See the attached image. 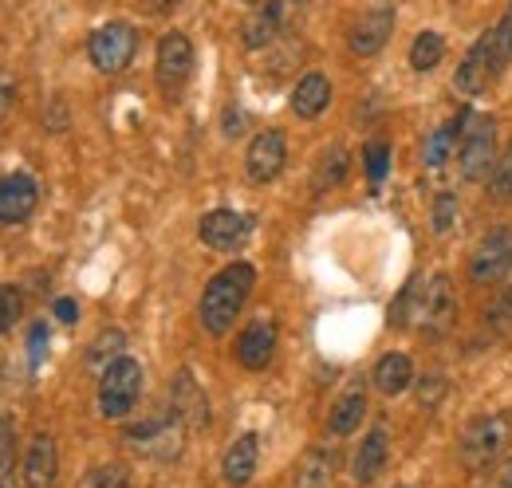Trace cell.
I'll return each instance as SVG.
<instances>
[{"instance_id":"1","label":"cell","mask_w":512,"mask_h":488,"mask_svg":"<svg viewBox=\"0 0 512 488\" xmlns=\"http://www.w3.org/2000/svg\"><path fill=\"white\" fill-rule=\"evenodd\" d=\"M253 284H256L253 264L237 260V264L221 268V272L209 280L205 296H201V327H205L209 335H225V331L233 327V319L241 315L245 300L253 296Z\"/></svg>"},{"instance_id":"2","label":"cell","mask_w":512,"mask_h":488,"mask_svg":"<svg viewBox=\"0 0 512 488\" xmlns=\"http://www.w3.org/2000/svg\"><path fill=\"white\" fill-rule=\"evenodd\" d=\"M138 394H142V366L134 359L119 355L103 366V378H99V414L103 418H111V422L127 418Z\"/></svg>"},{"instance_id":"3","label":"cell","mask_w":512,"mask_h":488,"mask_svg":"<svg viewBox=\"0 0 512 488\" xmlns=\"http://www.w3.org/2000/svg\"><path fill=\"white\" fill-rule=\"evenodd\" d=\"M497 119L493 115H477L465 126L461 138V178L465 182H485L497 166Z\"/></svg>"},{"instance_id":"4","label":"cell","mask_w":512,"mask_h":488,"mask_svg":"<svg viewBox=\"0 0 512 488\" xmlns=\"http://www.w3.org/2000/svg\"><path fill=\"white\" fill-rule=\"evenodd\" d=\"M505 441H509V418L505 414L477 418V422H469V426L461 429V461L469 469H485L505 449Z\"/></svg>"},{"instance_id":"5","label":"cell","mask_w":512,"mask_h":488,"mask_svg":"<svg viewBox=\"0 0 512 488\" xmlns=\"http://www.w3.org/2000/svg\"><path fill=\"white\" fill-rule=\"evenodd\" d=\"M134 48H138V36H134V28L123 24V20L95 28V36H91V44H87L91 63H95L103 75H119V71L134 60Z\"/></svg>"},{"instance_id":"6","label":"cell","mask_w":512,"mask_h":488,"mask_svg":"<svg viewBox=\"0 0 512 488\" xmlns=\"http://www.w3.org/2000/svg\"><path fill=\"white\" fill-rule=\"evenodd\" d=\"M512 272V229H493L485 233L477 252H473V264H469V276L473 284H501Z\"/></svg>"},{"instance_id":"7","label":"cell","mask_w":512,"mask_h":488,"mask_svg":"<svg viewBox=\"0 0 512 488\" xmlns=\"http://www.w3.org/2000/svg\"><path fill=\"white\" fill-rule=\"evenodd\" d=\"M182 437H186V426L166 414V418H150L142 426H130L127 429V441L138 449V453H150V457H178L182 453Z\"/></svg>"},{"instance_id":"8","label":"cell","mask_w":512,"mask_h":488,"mask_svg":"<svg viewBox=\"0 0 512 488\" xmlns=\"http://www.w3.org/2000/svg\"><path fill=\"white\" fill-rule=\"evenodd\" d=\"M193 71V44L182 36V32H170V36H162V44H158V83H162V91H178L186 79H190Z\"/></svg>"},{"instance_id":"9","label":"cell","mask_w":512,"mask_h":488,"mask_svg":"<svg viewBox=\"0 0 512 488\" xmlns=\"http://www.w3.org/2000/svg\"><path fill=\"white\" fill-rule=\"evenodd\" d=\"M284 158H288L284 134H280V130H264V134H256L249 154H245V170H249V178H253L256 185H264L284 170Z\"/></svg>"},{"instance_id":"10","label":"cell","mask_w":512,"mask_h":488,"mask_svg":"<svg viewBox=\"0 0 512 488\" xmlns=\"http://www.w3.org/2000/svg\"><path fill=\"white\" fill-rule=\"evenodd\" d=\"M40 205V185L28 174H8L0 178V225H20L36 213Z\"/></svg>"},{"instance_id":"11","label":"cell","mask_w":512,"mask_h":488,"mask_svg":"<svg viewBox=\"0 0 512 488\" xmlns=\"http://www.w3.org/2000/svg\"><path fill=\"white\" fill-rule=\"evenodd\" d=\"M453 284H449V276H434L430 284H426V292H422V331L430 335V339H442L449 327H453Z\"/></svg>"},{"instance_id":"12","label":"cell","mask_w":512,"mask_h":488,"mask_svg":"<svg viewBox=\"0 0 512 488\" xmlns=\"http://www.w3.org/2000/svg\"><path fill=\"white\" fill-rule=\"evenodd\" d=\"M197 233H201V241L209 244V248L229 252V248H237V244L249 237V217H241L233 209H213V213L201 217Z\"/></svg>"},{"instance_id":"13","label":"cell","mask_w":512,"mask_h":488,"mask_svg":"<svg viewBox=\"0 0 512 488\" xmlns=\"http://www.w3.org/2000/svg\"><path fill=\"white\" fill-rule=\"evenodd\" d=\"M390 32H394V8H371V12L359 16L355 28H351V52H355V56H375V52H383Z\"/></svg>"},{"instance_id":"14","label":"cell","mask_w":512,"mask_h":488,"mask_svg":"<svg viewBox=\"0 0 512 488\" xmlns=\"http://www.w3.org/2000/svg\"><path fill=\"white\" fill-rule=\"evenodd\" d=\"M56 473H60V453H56V441L48 433H36L32 445H28V457H24V485L28 488H52L56 485Z\"/></svg>"},{"instance_id":"15","label":"cell","mask_w":512,"mask_h":488,"mask_svg":"<svg viewBox=\"0 0 512 488\" xmlns=\"http://www.w3.org/2000/svg\"><path fill=\"white\" fill-rule=\"evenodd\" d=\"M272 355H276V327L256 319L253 327H245L241 339H237V363L249 366V370H264L272 363Z\"/></svg>"},{"instance_id":"16","label":"cell","mask_w":512,"mask_h":488,"mask_svg":"<svg viewBox=\"0 0 512 488\" xmlns=\"http://www.w3.org/2000/svg\"><path fill=\"white\" fill-rule=\"evenodd\" d=\"M284 4L280 0H264L260 8H253V16L241 24V44L256 52V48H268L272 40H276V32H280V24H284Z\"/></svg>"},{"instance_id":"17","label":"cell","mask_w":512,"mask_h":488,"mask_svg":"<svg viewBox=\"0 0 512 488\" xmlns=\"http://www.w3.org/2000/svg\"><path fill=\"white\" fill-rule=\"evenodd\" d=\"M170 414L182 422V426H205V394H201V386L193 382L190 370H182L178 378H174V394H170Z\"/></svg>"},{"instance_id":"18","label":"cell","mask_w":512,"mask_h":488,"mask_svg":"<svg viewBox=\"0 0 512 488\" xmlns=\"http://www.w3.org/2000/svg\"><path fill=\"white\" fill-rule=\"evenodd\" d=\"M256 457H260V445H256V433H241L229 449H225V461H221V473L233 488H245L256 473Z\"/></svg>"},{"instance_id":"19","label":"cell","mask_w":512,"mask_h":488,"mask_svg":"<svg viewBox=\"0 0 512 488\" xmlns=\"http://www.w3.org/2000/svg\"><path fill=\"white\" fill-rule=\"evenodd\" d=\"M489 79H493V71H489V44H485V36H481V40L469 48V56L461 60V67H457L453 87H457V95H481Z\"/></svg>"},{"instance_id":"20","label":"cell","mask_w":512,"mask_h":488,"mask_svg":"<svg viewBox=\"0 0 512 488\" xmlns=\"http://www.w3.org/2000/svg\"><path fill=\"white\" fill-rule=\"evenodd\" d=\"M327 103H331V83H327V75H320V71L304 75V79L296 83V91H292V111H296L300 119L323 115Z\"/></svg>"},{"instance_id":"21","label":"cell","mask_w":512,"mask_h":488,"mask_svg":"<svg viewBox=\"0 0 512 488\" xmlns=\"http://www.w3.org/2000/svg\"><path fill=\"white\" fill-rule=\"evenodd\" d=\"M386 453H390L386 429H371V433H367V441H363V445H359V453H355V481H359V485H371V481L383 473Z\"/></svg>"},{"instance_id":"22","label":"cell","mask_w":512,"mask_h":488,"mask_svg":"<svg viewBox=\"0 0 512 488\" xmlns=\"http://www.w3.org/2000/svg\"><path fill=\"white\" fill-rule=\"evenodd\" d=\"M363 414H367V394H363V386H351V390L331 406L327 429H331L335 437H347V433H355V429H359Z\"/></svg>"},{"instance_id":"23","label":"cell","mask_w":512,"mask_h":488,"mask_svg":"<svg viewBox=\"0 0 512 488\" xmlns=\"http://www.w3.org/2000/svg\"><path fill=\"white\" fill-rule=\"evenodd\" d=\"M371 378H375V386L383 390L386 398H398V394L410 390V382H414V363L394 351V355H383V359H379Z\"/></svg>"},{"instance_id":"24","label":"cell","mask_w":512,"mask_h":488,"mask_svg":"<svg viewBox=\"0 0 512 488\" xmlns=\"http://www.w3.org/2000/svg\"><path fill=\"white\" fill-rule=\"evenodd\" d=\"M335 465H339V457H335V449H308L304 453V461H300V469H296V481L292 488H323L331 481V473H335Z\"/></svg>"},{"instance_id":"25","label":"cell","mask_w":512,"mask_h":488,"mask_svg":"<svg viewBox=\"0 0 512 488\" xmlns=\"http://www.w3.org/2000/svg\"><path fill=\"white\" fill-rule=\"evenodd\" d=\"M485 44H489V71H493V79H497L512 60V8L501 16L497 28L485 32Z\"/></svg>"},{"instance_id":"26","label":"cell","mask_w":512,"mask_h":488,"mask_svg":"<svg viewBox=\"0 0 512 488\" xmlns=\"http://www.w3.org/2000/svg\"><path fill=\"white\" fill-rule=\"evenodd\" d=\"M469 119V115H461L457 122H449V126H438L434 134H430V142H426V154H422V162L430 166V170H442L449 158H453V146H457V126Z\"/></svg>"},{"instance_id":"27","label":"cell","mask_w":512,"mask_h":488,"mask_svg":"<svg viewBox=\"0 0 512 488\" xmlns=\"http://www.w3.org/2000/svg\"><path fill=\"white\" fill-rule=\"evenodd\" d=\"M442 60H446V40H442V32H422V36L414 40V48H410V67H414V71H434Z\"/></svg>"},{"instance_id":"28","label":"cell","mask_w":512,"mask_h":488,"mask_svg":"<svg viewBox=\"0 0 512 488\" xmlns=\"http://www.w3.org/2000/svg\"><path fill=\"white\" fill-rule=\"evenodd\" d=\"M422 292H426L422 280H410V284L402 288V296L390 304V327H410V323L422 315Z\"/></svg>"},{"instance_id":"29","label":"cell","mask_w":512,"mask_h":488,"mask_svg":"<svg viewBox=\"0 0 512 488\" xmlns=\"http://www.w3.org/2000/svg\"><path fill=\"white\" fill-rule=\"evenodd\" d=\"M347 178V150H331V154H323L320 170H316V189H335V185Z\"/></svg>"},{"instance_id":"30","label":"cell","mask_w":512,"mask_h":488,"mask_svg":"<svg viewBox=\"0 0 512 488\" xmlns=\"http://www.w3.org/2000/svg\"><path fill=\"white\" fill-rule=\"evenodd\" d=\"M363 170H367V182L379 185L386 178V170H390V142H367L363 146Z\"/></svg>"},{"instance_id":"31","label":"cell","mask_w":512,"mask_h":488,"mask_svg":"<svg viewBox=\"0 0 512 488\" xmlns=\"http://www.w3.org/2000/svg\"><path fill=\"white\" fill-rule=\"evenodd\" d=\"M489 197L493 201H512V142L505 146V154L497 158V166L489 174Z\"/></svg>"},{"instance_id":"32","label":"cell","mask_w":512,"mask_h":488,"mask_svg":"<svg viewBox=\"0 0 512 488\" xmlns=\"http://www.w3.org/2000/svg\"><path fill=\"white\" fill-rule=\"evenodd\" d=\"M24 315V296L16 284H0V335H8Z\"/></svg>"},{"instance_id":"33","label":"cell","mask_w":512,"mask_h":488,"mask_svg":"<svg viewBox=\"0 0 512 488\" xmlns=\"http://www.w3.org/2000/svg\"><path fill=\"white\" fill-rule=\"evenodd\" d=\"M16 473V429L12 422H0V488H12Z\"/></svg>"},{"instance_id":"34","label":"cell","mask_w":512,"mask_h":488,"mask_svg":"<svg viewBox=\"0 0 512 488\" xmlns=\"http://www.w3.org/2000/svg\"><path fill=\"white\" fill-rule=\"evenodd\" d=\"M79 488H130V477L123 465H103V469L87 473V481Z\"/></svg>"},{"instance_id":"35","label":"cell","mask_w":512,"mask_h":488,"mask_svg":"<svg viewBox=\"0 0 512 488\" xmlns=\"http://www.w3.org/2000/svg\"><path fill=\"white\" fill-rule=\"evenodd\" d=\"M485 323L493 327V331H512V288H505L493 304H489V311H485Z\"/></svg>"},{"instance_id":"36","label":"cell","mask_w":512,"mask_h":488,"mask_svg":"<svg viewBox=\"0 0 512 488\" xmlns=\"http://www.w3.org/2000/svg\"><path fill=\"white\" fill-rule=\"evenodd\" d=\"M442 394H446V378H442L438 370H434V374H426V378H422V386H418V402L434 410V406L442 402Z\"/></svg>"},{"instance_id":"37","label":"cell","mask_w":512,"mask_h":488,"mask_svg":"<svg viewBox=\"0 0 512 488\" xmlns=\"http://www.w3.org/2000/svg\"><path fill=\"white\" fill-rule=\"evenodd\" d=\"M453 217H457V197H453V193H442V197L434 201V233H449Z\"/></svg>"},{"instance_id":"38","label":"cell","mask_w":512,"mask_h":488,"mask_svg":"<svg viewBox=\"0 0 512 488\" xmlns=\"http://www.w3.org/2000/svg\"><path fill=\"white\" fill-rule=\"evenodd\" d=\"M44 351H48V327H44V323H36V327L28 331V363L40 366Z\"/></svg>"},{"instance_id":"39","label":"cell","mask_w":512,"mask_h":488,"mask_svg":"<svg viewBox=\"0 0 512 488\" xmlns=\"http://www.w3.org/2000/svg\"><path fill=\"white\" fill-rule=\"evenodd\" d=\"M119 347H123V331H107V335L95 343V351H91V363H99L103 355H119Z\"/></svg>"},{"instance_id":"40","label":"cell","mask_w":512,"mask_h":488,"mask_svg":"<svg viewBox=\"0 0 512 488\" xmlns=\"http://www.w3.org/2000/svg\"><path fill=\"white\" fill-rule=\"evenodd\" d=\"M12 99H16V83L0 71V122L8 119V111H12Z\"/></svg>"},{"instance_id":"41","label":"cell","mask_w":512,"mask_h":488,"mask_svg":"<svg viewBox=\"0 0 512 488\" xmlns=\"http://www.w3.org/2000/svg\"><path fill=\"white\" fill-rule=\"evenodd\" d=\"M52 311H56L60 323H75V319H79V304H75V300H56Z\"/></svg>"},{"instance_id":"42","label":"cell","mask_w":512,"mask_h":488,"mask_svg":"<svg viewBox=\"0 0 512 488\" xmlns=\"http://www.w3.org/2000/svg\"><path fill=\"white\" fill-rule=\"evenodd\" d=\"M241 122H245V115H237V111H229V115H225V134H229V138H237V134L245 130Z\"/></svg>"},{"instance_id":"43","label":"cell","mask_w":512,"mask_h":488,"mask_svg":"<svg viewBox=\"0 0 512 488\" xmlns=\"http://www.w3.org/2000/svg\"><path fill=\"white\" fill-rule=\"evenodd\" d=\"M497 488H512V461H505V469L497 473Z\"/></svg>"},{"instance_id":"44","label":"cell","mask_w":512,"mask_h":488,"mask_svg":"<svg viewBox=\"0 0 512 488\" xmlns=\"http://www.w3.org/2000/svg\"><path fill=\"white\" fill-rule=\"evenodd\" d=\"M280 4H284V8H296V4H304V0H280Z\"/></svg>"}]
</instances>
